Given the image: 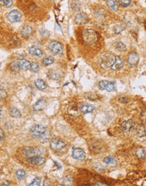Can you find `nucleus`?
<instances>
[{"mask_svg":"<svg viewBox=\"0 0 146 186\" xmlns=\"http://www.w3.org/2000/svg\"><path fill=\"white\" fill-rule=\"evenodd\" d=\"M116 60V57L111 53H102L99 58V64L103 69H109L114 65Z\"/></svg>","mask_w":146,"mask_h":186,"instance_id":"nucleus-1","label":"nucleus"},{"mask_svg":"<svg viewBox=\"0 0 146 186\" xmlns=\"http://www.w3.org/2000/svg\"><path fill=\"white\" fill-rule=\"evenodd\" d=\"M83 41L85 44L92 45L97 41V33L94 30H85L82 35Z\"/></svg>","mask_w":146,"mask_h":186,"instance_id":"nucleus-2","label":"nucleus"},{"mask_svg":"<svg viewBox=\"0 0 146 186\" xmlns=\"http://www.w3.org/2000/svg\"><path fill=\"white\" fill-rule=\"evenodd\" d=\"M46 132H47V129L42 125H35L31 129V135L36 139H37V138L41 139Z\"/></svg>","mask_w":146,"mask_h":186,"instance_id":"nucleus-3","label":"nucleus"},{"mask_svg":"<svg viewBox=\"0 0 146 186\" xmlns=\"http://www.w3.org/2000/svg\"><path fill=\"white\" fill-rule=\"evenodd\" d=\"M48 49L51 51V53L57 55V54H61L63 52V45L57 42V41H53L51 42L48 45Z\"/></svg>","mask_w":146,"mask_h":186,"instance_id":"nucleus-4","label":"nucleus"},{"mask_svg":"<svg viewBox=\"0 0 146 186\" xmlns=\"http://www.w3.org/2000/svg\"><path fill=\"white\" fill-rule=\"evenodd\" d=\"M65 146H66V144L59 139H53L50 141V147L54 151H62L63 149H64Z\"/></svg>","mask_w":146,"mask_h":186,"instance_id":"nucleus-5","label":"nucleus"},{"mask_svg":"<svg viewBox=\"0 0 146 186\" xmlns=\"http://www.w3.org/2000/svg\"><path fill=\"white\" fill-rule=\"evenodd\" d=\"M7 18H8V20H9L10 22L15 23V22H19V21L21 20L22 15H21V13L20 12L19 10L14 9V10H12V11H10V12L8 13V15H7Z\"/></svg>","mask_w":146,"mask_h":186,"instance_id":"nucleus-6","label":"nucleus"},{"mask_svg":"<svg viewBox=\"0 0 146 186\" xmlns=\"http://www.w3.org/2000/svg\"><path fill=\"white\" fill-rule=\"evenodd\" d=\"M27 162L31 164V165H35V166H40L42 165L43 163L46 162V159L42 157H39V156H35V157H31V158H27Z\"/></svg>","mask_w":146,"mask_h":186,"instance_id":"nucleus-7","label":"nucleus"},{"mask_svg":"<svg viewBox=\"0 0 146 186\" xmlns=\"http://www.w3.org/2000/svg\"><path fill=\"white\" fill-rule=\"evenodd\" d=\"M72 157L76 160L79 161H83L86 157L85 155V151L81 148H74L73 150V153H72Z\"/></svg>","mask_w":146,"mask_h":186,"instance_id":"nucleus-8","label":"nucleus"},{"mask_svg":"<svg viewBox=\"0 0 146 186\" xmlns=\"http://www.w3.org/2000/svg\"><path fill=\"white\" fill-rule=\"evenodd\" d=\"M121 127L125 133H130L134 129V123L132 120H127L122 123Z\"/></svg>","mask_w":146,"mask_h":186,"instance_id":"nucleus-9","label":"nucleus"},{"mask_svg":"<svg viewBox=\"0 0 146 186\" xmlns=\"http://www.w3.org/2000/svg\"><path fill=\"white\" fill-rule=\"evenodd\" d=\"M138 53L135 52H132L128 54V63L130 66H134L138 64Z\"/></svg>","mask_w":146,"mask_h":186,"instance_id":"nucleus-10","label":"nucleus"},{"mask_svg":"<svg viewBox=\"0 0 146 186\" xmlns=\"http://www.w3.org/2000/svg\"><path fill=\"white\" fill-rule=\"evenodd\" d=\"M46 106H47V101H46V100L43 99V98H41V99H39V100L34 104L33 109L35 110V111H41V110H43L45 108H46Z\"/></svg>","mask_w":146,"mask_h":186,"instance_id":"nucleus-11","label":"nucleus"},{"mask_svg":"<svg viewBox=\"0 0 146 186\" xmlns=\"http://www.w3.org/2000/svg\"><path fill=\"white\" fill-rule=\"evenodd\" d=\"M124 65V61L122 59L121 57H116V60H115V63L114 65L112 66V69L113 70H119L121 69L123 67Z\"/></svg>","mask_w":146,"mask_h":186,"instance_id":"nucleus-12","label":"nucleus"},{"mask_svg":"<svg viewBox=\"0 0 146 186\" xmlns=\"http://www.w3.org/2000/svg\"><path fill=\"white\" fill-rule=\"evenodd\" d=\"M29 53L33 57H36V58H41L43 56V52L41 51V49L36 48V47H31L29 49Z\"/></svg>","mask_w":146,"mask_h":186,"instance_id":"nucleus-13","label":"nucleus"},{"mask_svg":"<svg viewBox=\"0 0 146 186\" xmlns=\"http://www.w3.org/2000/svg\"><path fill=\"white\" fill-rule=\"evenodd\" d=\"M24 155L26 158H31L37 156V147L33 148V147H26L24 149Z\"/></svg>","mask_w":146,"mask_h":186,"instance_id":"nucleus-14","label":"nucleus"},{"mask_svg":"<svg viewBox=\"0 0 146 186\" xmlns=\"http://www.w3.org/2000/svg\"><path fill=\"white\" fill-rule=\"evenodd\" d=\"M75 23L79 25H83L87 22V16L84 13H79L75 16Z\"/></svg>","mask_w":146,"mask_h":186,"instance_id":"nucleus-15","label":"nucleus"},{"mask_svg":"<svg viewBox=\"0 0 146 186\" xmlns=\"http://www.w3.org/2000/svg\"><path fill=\"white\" fill-rule=\"evenodd\" d=\"M18 62V65L20 69L22 70H28L29 69H31V64L28 60L26 59H20V60H17Z\"/></svg>","mask_w":146,"mask_h":186,"instance_id":"nucleus-16","label":"nucleus"},{"mask_svg":"<svg viewBox=\"0 0 146 186\" xmlns=\"http://www.w3.org/2000/svg\"><path fill=\"white\" fill-rule=\"evenodd\" d=\"M32 28L30 25H24L23 26V28L21 29V35L24 38H27L32 34Z\"/></svg>","mask_w":146,"mask_h":186,"instance_id":"nucleus-17","label":"nucleus"},{"mask_svg":"<svg viewBox=\"0 0 146 186\" xmlns=\"http://www.w3.org/2000/svg\"><path fill=\"white\" fill-rule=\"evenodd\" d=\"M95 110V107L89 104H83L80 107V111L83 113H90Z\"/></svg>","mask_w":146,"mask_h":186,"instance_id":"nucleus-18","label":"nucleus"},{"mask_svg":"<svg viewBox=\"0 0 146 186\" xmlns=\"http://www.w3.org/2000/svg\"><path fill=\"white\" fill-rule=\"evenodd\" d=\"M35 85L37 89L40 90V91H44L47 88V84L43 80L41 79H37L35 81Z\"/></svg>","mask_w":146,"mask_h":186,"instance_id":"nucleus-19","label":"nucleus"},{"mask_svg":"<svg viewBox=\"0 0 146 186\" xmlns=\"http://www.w3.org/2000/svg\"><path fill=\"white\" fill-rule=\"evenodd\" d=\"M136 135L138 137H144L146 136V127L144 125H138L136 129Z\"/></svg>","mask_w":146,"mask_h":186,"instance_id":"nucleus-20","label":"nucleus"},{"mask_svg":"<svg viewBox=\"0 0 146 186\" xmlns=\"http://www.w3.org/2000/svg\"><path fill=\"white\" fill-rule=\"evenodd\" d=\"M106 4H107V6H108L112 10H113V11H117L118 9V3H117L116 0H107V1H106Z\"/></svg>","mask_w":146,"mask_h":186,"instance_id":"nucleus-21","label":"nucleus"},{"mask_svg":"<svg viewBox=\"0 0 146 186\" xmlns=\"http://www.w3.org/2000/svg\"><path fill=\"white\" fill-rule=\"evenodd\" d=\"M103 161H104L105 164L110 165V166H116L117 165V161L112 157H106V158H104Z\"/></svg>","mask_w":146,"mask_h":186,"instance_id":"nucleus-22","label":"nucleus"},{"mask_svg":"<svg viewBox=\"0 0 146 186\" xmlns=\"http://www.w3.org/2000/svg\"><path fill=\"white\" fill-rule=\"evenodd\" d=\"M9 113H10V116L13 118H21V113L19 110L15 108H10V111H9Z\"/></svg>","mask_w":146,"mask_h":186,"instance_id":"nucleus-23","label":"nucleus"},{"mask_svg":"<svg viewBox=\"0 0 146 186\" xmlns=\"http://www.w3.org/2000/svg\"><path fill=\"white\" fill-rule=\"evenodd\" d=\"M48 77L52 80H54V81H57L60 79V75L57 73V71L55 70H52L48 73Z\"/></svg>","mask_w":146,"mask_h":186,"instance_id":"nucleus-24","label":"nucleus"},{"mask_svg":"<svg viewBox=\"0 0 146 186\" xmlns=\"http://www.w3.org/2000/svg\"><path fill=\"white\" fill-rule=\"evenodd\" d=\"M136 156H137L139 159L144 158V157H145V151H144V149L143 147H138V148H137V150H136Z\"/></svg>","mask_w":146,"mask_h":186,"instance_id":"nucleus-25","label":"nucleus"},{"mask_svg":"<svg viewBox=\"0 0 146 186\" xmlns=\"http://www.w3.org/2000/svg\"><path fill=\"white\" fill-rule=\"evenodd\" d=\"M54 63V58L53 57H47L45 58L44 59L42 60V65H45V66H48V65H53Z\"/></svg>","mask_w":146,"mask_h":186,"instance_id":"nucleus-26","label":"nucleus"},{"mask_svg":"<svg viewBox=\"0 0 146 186\" xmlns=\"http://www.w3.org/2000/svg\"><path fill=\"white\" fill-rule=\"evenodd\" d=\"M40 69V67H39V65L37 62H33L31 64V70L34 72V73H37Z\"/></svg>","mask_w":146,"mask_h":186,"instance_id":"nucleus-27","label":"nucleus"},{"mask_svg":"<svg viewBox=\"0 0 146 186\" xmlns=\"http://www.w3.org/2000/svg\"><path fill=\"white\" fill-rule=\"evenodd\" d=\"M16 177L17 178H19L20 180H22L24 179V177H25V172H24V169H19L16 172Z\"/></svg>","mask_w":146,"mask_h":186,"instance_id":"nucleus-28","label":"nucleus"},{"mask_svg":"<svg viewBox=\"0 0 146 186\" xmlns=\"http://www.w3.org/2000/svg\"><path fill=\"white\" fill-rule=\"evenodd\" d=\"M41 184V178L39 177H36L33 179V181L29 185L30 186H39Z\"/></svg>","mask_w":146,"mask_h":186,"instance_id":"nucleus-29","label":"nucleus"},{"mask_svg":"<svg viewBox=\"0 0 146 186\" xmlns=\"http://www.w3.org/2000/svg\"><path fill=\"white\" fill-rule=\"evenodd\" d=\"M116 48H117V49H118V51H120V52H124V51H126L125 44H123V43L121 42H119L117 43V45H116Z\"/></svg>","mask_w":146,"mask_h":186,"instance_id":"nucleus-30","label":"nucleus"},{"mask_svg":"<svg viewBox=\"0 0 146 186\" xmlns=\"http://www.w3.org/2000/svg\"><path fill=\"white\" fill-rule=\"evenodd\" d=\"M109 81H102L99 82V88L101 90H106L107 85H108Z\"/></svg>","mask_w":146,"mask_h":186,"instance_id":"nucleus-31","label":"nucleus"},{"mask_svg":"<svg viewBox=\"0 0 146 186\" xmlns=\"http://www.w3.org/2000/svg\"><path fill=\"white\" fill-rule=\"evenodd\" d=\"M72 182H73V180H72V177H71L70 175H68V176H66V177L63 178V183H64V184H66V185H71V184H72Z\"/></svg>","mask_w":146,"mask_h":186,"instance_id":"nucleus-32","label":"nucleus"},{"mask_svg":"<svg viewBox=\"0 0 146 186\" xmlns=\"http://www.w3.org/2000/svg\"><path fill=\"white\" fill-rule=\"evenodd\" d=\"M122 31H123V27H122V25H115V27L113 28V32L116 33V34H120Z\"/></svg>","mask_w":146,"mask_h":186,"instance_id":"nucleus-33","label":"nucleus"},{"mask_svg":"<svg viewBox=\"0 0 146 186\" xmlns=\"http://www.w3.org/2000/svg\"><path fill=\"white\" fill-rule=\"evenodd\" d=\"M114 89H115V84H114L113 82H109L108 85H107V87H106V90H105V91H107L111 92V91H113Z\"/></svg>","mask_w":146,"mask_h":186,"instance_id":"nucleus-34","label":"nucleus"},{"mask_svg":"<svg viewBox=\"0 0 146 186\" xmlns=\"http://www.w3.org/2000/svg\"><path fill=\"white\" fill-rule=\"evenodd\" d=\"M49 135H50V133H49L48 131L47 130V132L45 133L44 135H43V136H42V137H41V139H40L42 143H45V142H46V141H47V140H48V139H49Z\"/></svg>","mask_w":146,"mask_h":186,"instance_id":"nucleus-35","label":"nucleus"},{"mask_svg":"<svg viewBox=\"0 0 146 186\" xmlns=\"http://www.w3.org/2000/svg\"><path fill=\"white\" fill-rule=\"evenodd\" d=\"M131 3L130 0H120V4L122 5V7H128Z\"/></svg>","mask_w":146,"mask_h":186,"instance_id":"nucleus-36","label":"nucleus"},{"mask_svg":"<svg viewBox=\"0 0 146 186\" xmlns=\"http://www.w3.org/2000/svg\"><path fill=\"white\" fill-rule=\"evenodd\" d=\"M4 6H5L6 8H9V7L12 5L13 1L12 0H4Z\"/></svg>","mask_w":146,"mask_h":186,"instance_id":"nucleus-37","label":"nucleus"},{"mask_svg":"<svg viewBox=\"0 0 146 186\" xmlns=\"http://www.w3.org/2000/svg\"><path fill=\"white\" fill-rule=\"evenodd\" d=\"M0 92H1V99H3L4 97H5L7 96V93H6V91H5L4 90L1 89L0 90Z\"/></svg>","mask_w":146,"mask_h":186,"instance_id":"nucleus-38","label":"nucleus"},{"mask_svg":"<svg viewBox=\"0 0 146 186\" xmlns=\"http://www.w3.org/2000/svg\"><path fill=\"white\" fill-rule=\"evenodd\" d=\"M8 184H9V181H8V180H4V181H2V183H1V185L2 186L8 185Z\"/></svg>","mask_w":146,"mask_h":186,"instance_id":"nucleus-39","label":"nucleus"},{"mask_svg":"<svg viewBox=\"0 0 146 186\" xmlns=\"http://www.w3.org/2000/svg\"><path fill=\"white\" fill-rule=\"evenodd\" d=\"M0 133H1V141H3V140H4V130H3V129H1L0 130Z\"/></svg>","mask_w":146,"mask_h":186,"instance_id":"nucleus-40","label":"nucleus"},{"mask_svg":"<svg viewBox=\"0 0 146 186\" xmlns=\"http://www.w3.org/2000/svg\"><path fill=\"white\" fill-rule=\"evenodd\" d=\"M96 185H107V184H105V183H103V184H102V182H97L96 184Z\"/></svg>","mask_w":146,"mask_h":186,"instance_id":"nucleus-41","label":"nucleus"},{"mask_svg":"<svg viewBox=\"0 0 146 186\" xmlns=\"http://www.w3.org/2000/svg\"><path fill=\"white\" fill-rule=\"evenodd\" d=\"M0 113H1V119H3V107H1V109H0Z\"/></svg>","mask_w":146,"mask_h":186,"instance_id":"nucleus-42","label":"nucleus"}]
</instances>
